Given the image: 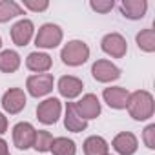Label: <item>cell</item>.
<instances>
[{"label": "cell", "instance_id": "25", "mask_svg": "<svg viewBox=\"0 0 155 155\" xmlns=\"http://www.w3.org/2000/svg\"><path fill=\"white\" fill-rule=\"evenodd\" d=\"M144 142L150 150L155 148V124H150L146 130H144Z\"/></svg>", "mask_w": 155, "mask_h": 155}, {"label": "cell", "instance_id": "18", "mask_svg": "<svg viewBox=\"0 0 155 155\" xmlns=\"http://www.w3.org/2000/svg\"><path fill=\"white\" fill-rule=\"evenodd\" d=\"M20 66V57L17 51L13 49H6L0 53V71H4V73H13L17 71Z\"/></svg>", "mask_w": 155, "mask_h": 155}, {"label": "cell", "instance_id": "8", "mask_svg": "<svg viewBox=\"0 0 155 155\" xmlns=\"http://www.w3.org/2000/svg\"><path fill=\"white\" fill-rule=\"evenodd\" d=\"M35 140V128L29 122H18L13 128V142L18 150H28L33 146Z\"/></svg>", "mask_w": 155, "mask_h": 155}, {"label": "cell", "instance_id": "22", "mask_svg": "<svg viewBox=\"0 0 155 155\" xmlns=\"http://www.w3.org/2000/svg\"><path fill=\"white\" fill-rule=\"evenodd\" d=\"M137 46L142 49V51H155V31L151 28L148 29H142L139 35H137Z\"/></svg>", "mask_w": 155, "mask_h": 155}, {"label": "cell", "instance_id": "3", "mask_svg": "<svg viewBox=\"0 0 155 155\" xmlns=\"http://www.w3.org/2000/svg\"><path fill=\"white\" fill-rule=\"evenodd\" d=\"M60 40H62V29L55 24H44L35 37L37 48H44V49L57 48L60 44Z\"/></svg>", "mask_w": 155, "mask_h": 155}, {"label": "cell", "instance_id": "6", "mask_svg": "<svg viewBox=\"0 0 155 155\" xmlns=\"http://www.w3.org/2000/svg\"><path fill=\"white\" fill-rule=\"evenodd\" d=\"M91 75L99 82H111L120 77V69L115 64H111L110 60H97L91 68Z\"/></svg>", "mask_w": 155, "mask_h": 155}, {"label": "cell", "instance_id": "15", "mask_svg": "<svg viewBox=\"0 0 155 155\" xmlns=\"http://www.w3.org/2000/svg\"><path fill=\"white\" fill-rule=\"evenodd\" d=\"M58 91L62 97L66 99H75L77 95H81L82 91V81L77 79V77H62V79L58 81Z\"/></svg>", "mask_w": 155, "mask_h": 155}, {"label": "cell", "instance_id": "1", "mask_svg": "<svg viewBox=\"0 0 155 155\" xmlns=\"http://www.w3.org/2000/svg\"><path fill=\"white\" fill-rule=\"evenodd\" d=\"M126 108L135 120H146L153 115V97L142 90L133 91L128 99Z\"/></svg>", "mask_w": 155, "mask_h": 155}, {"label": "cell", "instance_id": "29", "mask_svg": "<svg viewBox=\"0 0 155 155\" xmlns=\"http://www.w3.org/2000/svg\"><path fill=\"white\" fill-rule=\"evenodd\" d=\"M0 48H2V38H0Z\"/></svg>", "mask_w": 155, "mask_h": 155}, {"label": "cell", "instance_id": "24", "mask_svg": "<svg viewBox=\"0 0 155 155\" xmlns=\"http://www.w3.org/2000/svg\"><path fill=\"white\" fill-rule=\"evenodd\" d=\"M90 6H91V9H95L99 13H108V11L113 9V0H106V2H101V0L95 2V0H91Z\"/></svg>", "mask_w": 155, "mask_h": 155}, {"label": "cell", "instance_id": "10", "mask_svg": "<svg viewBox=\"0 0 155 155\" xmlns=\"http://www.w3.org/2000/svg\"><path fill=\"white\" fill-rule=\"evenodd\" d=\"M2 106L8 113H20L24 108H26V93L18 88H13L9 91L4 93L2 97Z\"/></svg>", "mask_w": 155, "mask_h": 155}, {"label": "cell", "instance_id": "27", "mask_svg": "<svg viewBox=\"0 0 155 155\" xmlns=\"http://www.w3.org/2000/svg\"><path fill=\"white\" fill-rule=\"evenodd\" d=\"M6 130H8V119L0 113V135L2 133H6Z\"/></svg>", "mask_w": 155, "mask_h": 155}, {"label": "cell", "instance_id": "14", "mask_svg": "<svg viewBox=\"0 0 155 155\" xmlns=\"http://www.w3.org/2000/svg\"><path fill=\"white\" fill-rule=\"evenodd\" d=\"M64 126L69 130V131H84L88 128V120H84L75 110V102H68L66 106V117H64Z\"/></svg>", "mask_w": 155, "mask_h": 155}, {"label": "cell", "instance_id": "20", "mask_svg": "<svg viewBox=\"0 0 155 155\" xmlns=\"http://www.w3.org/2000/svg\"><path fill=\"white\" fill-rule=\"evenodd\" d=\"M49 151H53V155H75L77 146H75V142L71 139L58 137V139H53Z\"/></svg>", "mask_w": 155, "mask_h": 155}, {"label": "cell", "instance_id": "7", "mask_svg": "<svg viewBox=\"0 0 155 155\" xmlns=\"http://www.w3.org/2000/svg\"><path fill=\"white\" fill-rule=\"evenodd\" d=\"M102 51L108 53L113 58H122L128 51V44L122 35L119 33H110L102 38Z\"/></svg>", "mask_w": 155, "mask_h": 155}, {"label": "cell", "instance_id": "17", "mask_svg": "<svg viewBox=\"0 0 155 155\" xmlns=\"http://www.w3.org/2000/svg\"><path fill=\"white\" fill-rule=\"evenodd\" d=\"M26 66L31 69V71H37V73H44L51 68V57L46 55V53H29L28 58H26Z\"/></svg>", "mask_w": 155, "mask_h": 155}, {"label": "cell", "instance_id": "23", "mask_svg": "<svg viewBox=\"0 0 155 155\" xmlns=\"http://www.w3.org/2000/svg\"><path fill=\"white\" fill-rule=\"evenodd\" d=\"M51 142H53V137H51V133H49V131H42V130L35 131L33 148H35L37 151H40V153L49 151V150H51Z\"/></svg>", "mask_w": 155, "mask_h": 155}, {"label": "cell", "instance_id": "11", "mask_svg": "<svg viewBox=\"0 0 155 155\" xmlns=\"http://www.w3.org/2000/svg\"><path fill=\"white\" fill-rule=\"evenodd\" d=\"M33 29L35 28H33L31 20H26V18L18 20L11 28V38H13V42L17 46H28L29 40H31V37H33Z\"/></svg>", "mask_w": 155, "mask_h": 155}, {"label": "cell", "instance_id": "12", "mask_svg": "<svg viewBox=\"0 0 155 155\" xmlns=\"http://www.w3.org/2000/svg\"><path fill=\"white\" fill-rule=\"evenodd\" d=\"M137 146H139V142H137L135 135L130 133V131L119 133V135L113 139V148H115V151L120 153V155H133V153L137 151Z\"/></svg>", "mask_w": 155, "mask_h": 155}, {"label": "cell", "instance_id": "9", "mask_svg": "<svg viewBox=\"0 0 155 155\" xmlns=\"http://www.w3.org/2000/svg\"><path fill=\"white\" fill-rule=\"evenodd\" d=\"M75 110H77V113H79L84 120L95 119V117L101 115V102H99V99L93 93H88L79 102H75Z\"/></svg>", "mask_w": 155, "mask_h": 155}, {"label": "cell", "instance_id": "2", "mask_svg": "<svg viewBox=\"0 0 155 155\" xmlns=\"http://www.w3.org/2000/svg\"><path fill=\"white\" fill-rule=\"evenodd\" d=\"M60 58L68 66H81L90 58V48L81 40L68 42L60 51Z\"/></svg>", "mask_w": 155, "mask_h": 155}, {"label": "cell", "instance_id": "5", "mask_svg": "<svg viewBox=\"0 0 155 155\" xmlns=\"http://www.w3.org/2000/svg\"><path fill=\"white\" fill-rule=\"evenodd\" d=\"M37 117L42 124H55L60 117V101L58 99H46L37 108Z\"/></svg>", "mask_w": 155, "mask_h": 155}, {"label": "cell", "instance_id": "19", "mask_svg": "<svg viewBox=\"0 0 155 155\" xmlns=\"http://www.w3.org/2000/svg\"><path fill=\"white\" fill-rule=\"evenodd\" d=\"M84 153L86 155H106L108 153V142L102 137H88L84 142Z\"/></svg>", "mask_w": 155, "mask_h": 155}, {"label": "cell", "instance_id": "21", "mask_svg": "<svg viewBox=\"0 0 155 155\" xmlns=\"http://www.w3.org/2000/svg\"><path fill=\"white\" fill-rule=\"evenodd\" d=\"M22 15V8L13 0H0V22H8Z\"/></svg>", "mask_w": 155, "mask_h": 155}, {"label": "cell", "instance_id": "26", "mask_svg": "<svg viewBox=\"0 0 155 155\" xmlns=\"http://www.w3.org/2000/svg\"><path fill=\"white\" fill-rule=\"evenodd\" d=\"M24 6L28 8V9H33V11H44V9H48V2L46 0H42V2H35V0H26L24 2Z\"/></svg>", "mask_w": 155, "mask_h": 155}, {"label": "cell", "instance_id": "30", "mask_svg": "<svg viewBox=\"0 0 155 155\" xmlns=\"http://www.w3.org/2000/svg\"><path fill=\"white\" fill-rule=\"evenodd\" d=\"M106 155H110V153H106Z\"/></svg>", "mask_w": 155, "mask_h": 155}, {"label": "cell", "instance_id": "28", "mask_svg": "<svg viewBox=\"0 0 155 155\" xmlns=\"http://www.w3.org/2000/svg\"><path fill=\"white\" fill-rule=\"evenodd\" d=\"M0 155H9L8 144H6V140H2V139H0Z\"/></svg>", "mask_w": 155, "mask_h": 155}, {"label": "cell", "instance_id": "4", "mask_svg": "<svg viewBox=\"0 0 155 155\" xmlns=\"http://www.w3.org/2000/svg\"><path fill=\"white\" fill-rule=\"evenodd\" d=\"M26 86H28L29 95H33V97H44V95H48L53 90V75H49V73L33 75V77L28 79Z\"/></svg>", "mask_w": 155, "mask_h": 155}, {"label": "cell", "instance_id": "16", "mask_svg": "<svg viewBox=\"0 0 155 155\" xmlns=\"http://www.w3.org/2000/svg\"><path fill=\"white\" fill-rule=\"evenodd\" d=\"M148 9V4L146 0H124L120 4V11L124 17L131 18V20H137V18H142L144 13Z\"/></svg>", "mask_w": 155, "mask_h": 155}, {"label": "cell", "instance_id": "13", "mask_svg": "<svg viewBox=\"0 0 155 155\" xmlns=\"http://www.w3.org/2000/svg\"><path fill=\"white\" fill-rule=\"evenodd\" d=\"M104 101L108 102L110 108H115V110H124L126 104H128V99H130V93L124 90V88H106L104 93H102Z\"/></svg>", "mask_w": 155, "mask_h": 155}]
</instances>
